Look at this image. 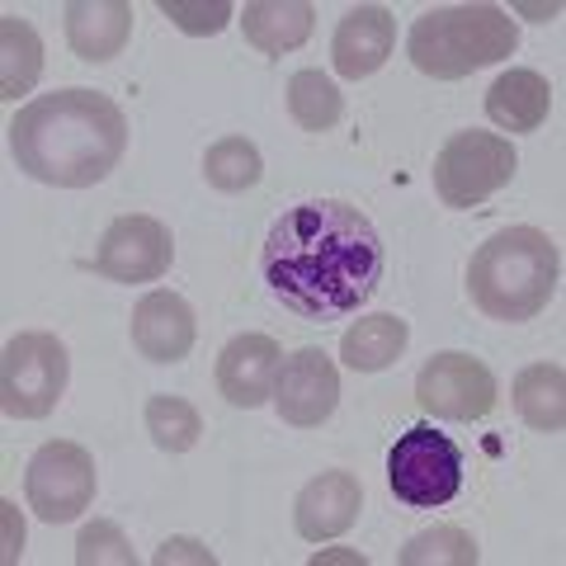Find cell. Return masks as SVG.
I'll return each mask as SVG.
<instances>
[{"label":"cell","instance_id":"obj_1","mask_svg":"<svg viewBox=\"0 0 566 566\" xmlns=\"http://www.w3.org/2000/svg\"><path fill=\"white\" fill-rule=\"evenodd\" d=\"M382 241L364 208L312 199L289 208L260 245V279L270 297L303 322H345L382 283Z\"/></svg>","mask_w":566,"mask_h":566},{"label":"cell","instance_id":"obj_2","mask_svg":"<svg viewBox=\"0 0 566 566\" xmlns=\"http://www.w3.org/2000/svg\"><path fill=\"white\" fill-rule=\"evenodd\" d=\"M10 151L29 180L85 189L123 161L128 118L109 95L71 85V91L24 104L20 118L10 123Z\"/></svg>","mask_w":566,"mask_h":566},{"label":"cell","instance_id":"obj_3","mask_svg":"<svg viewBox=\"0 0 566 566\" xmlns=\"http://www.w3.org/2000/svg\"><path fill=\"white\" fill-rule=\"evenodd\" d=\"M562 279L557 241L538 227H505L468 264L472 307L491 322H534Z\"/></svg>","mask_w":566,"mask_h":566},{"label":"cell","instance_id":"obj_4","mask_svg":"<svg viewBox=\"0 0 566 566\" xmlns=\"http://www.w3.org/2000/svg\"><path fill=\"white\" fill-rule=\"evenodd\" d=\"M520 48V29L501 6H439L411 24L406 57L434 81H463Z\"/></svg>","mask_w":566,"mask_h":566},{"label":"cell","instance_id":"obj_5","mask_svg":"<svg viewBox=\"0 0 566 566\" xmlns=\"http://www.w3.org/2000/svg\"><path fill=\"white\" fill-rule=\"evenodd\" d=\"M66 345L52 331L14 335L0 354V411L10 420H43L66 392Z\"/></svg>","mask_w":566,"mask_h":566},{"label":"cell","instance_id":"obj_6","mask_svg":"<svg viewBox=\"0 0 566 566\" xmlns=\"http://www.w3.org/2000/svg\"><path fill=\"white\" fill-rule=\"evenodd\" d=\"M387 482H392V495L401 505L439 510L463 486V449L449 434H439L434 424H416L387 453Z\"/></svg>","mask_w":566,"mask_h":566},{"label":"cell","instance_id":"obj_7","mask_svg":"<svg viewBox=\"0 0 566 566\" xmlns=\"http://www.w3.org/2000/svg\"><path fill=\"white\" fill-rule=\"evenodd\" d=\"M520 156L510 137L495 133H453L434 156V193L444 208H476L491 193H501L515 180Z\"/></svg>","mask_w":566,"mask_h":566},{"label":"cell","instance_id":"obj_8","mask_svg":"<svg viewBox=\"0 0 566 566\" xmlns=\"http://www.w3.org/2000/svg\"><path fill=\"white\" fill-rule=\"evenodd\" d=\"M29 505L43 524H66L95 501V458L91 449L71 444V439H52L29 458L24 476Z\"/></svg>","mask_w":566,"mask_h":566},{"label":"cell","instance_id":"obj_9","mask_svg":"<svg viewBox=\"0 0 566 566\" xmlns=\"http://www.w3.org/2000/svg\"><path fill=\"white\" fill-rule=\"evenodd\" d=\"M416 401L434 420H482L495 406V378L472 354H434L416 378Z\"/></svg>","mask_w":566,"mask_h":566},{"label":"cell","instance_id":"obj_10","mask_svg":"<svg viewBox=\"0 0 566 566\" xmlns=\"http://www.w3.org/2000/svg\"><path fill=\"white\" fill-rule=\"evenodd\" d=\"M170 260H175L170 227L161 218H147V212H128V218L109 222L95 270L114 283H151L170 270Z\"/></svg>","mask_w":566,"mask_h":566},{"label":"cell","instance_id":"obj_11","mask_svg":"<svg viewBox=\"0 0 566 566\" xmlns=\"http://www.w3.org/2000/svg\"><path fill=\"white\" fill-rule=\"evenodd\" d=\"M335 401H340V374H335L331 354L326 349H297L279 364V378H274V406L279 416L297 424V430H312V424L331 420Z\"/></svg>","mask_w":566,"mask_h":566},{"label":"cell","instance_id":"obj_12","mask_svg":"<svg viewBox=\"0 0 566 566\" xmlns=\"http://www.w3.org/2000/svg\"><path fill=\"white\" fill-rule=\"evenodd\" d=\"M283 349L270 335H237L218 359V392L237 406V411H255L274 397V378H279Z\"/></svg>","mask_w":566,"mask_h":566},{"label":"cell","instance_id":"obj_13","mask_svg":"<svg viewBox=\"0 0 566 566\" xmlns=\"http://www.w3.org/2000/svg\"><path fill=\"white\" fill-rule=\"evenodd\" d=\"M193 307L180 293H147L133 307V345L151 364H180L193 349Z\"/></svg>","mask_w":566,"mask_h":566},{"label":"cell","instance_id":"obj_14","mask_svg":"<svg viewBox=\"0 0 566 566\" xmlns=\"http://www.w3.org/2000/svg\"><path fill=\"white\" fill-rule=\"evenodd\" d=\"M359 505H364V491L349 472H322L297 491V505H293V520H297V534L307 543H322V538H340L345 528L359 520Z\"/></svg>","mask_w":566,"mask_h":566},{"label":"cell","instance_id":"obj_15","mask_svg":"<svg viewBox=\"0 0 566 566\" xmlns=\"http://www.w3.org/2000/svg\"><path fill=\"white\" fill-rule=\"evenodd\" d=\"M392 14L382 6H354L340 29H335V43H331V57H335V71L349 81H364L392 57Z\"/></svg>","mask_w":566,"mask_h":566},{"label":"cell","instance_id":"obj_16","mask_svg":"<svg viewBox=\"0 0 566 566\" xmlns=\"http://www.w3.org/2000/svg\"><path fill=\"white\" fill-rule=\"evenodd\" d=\"M133 33L128 0H76L66 6V43L81 62H109Z\"/></svg>","mask_w":566,"mask_h":566},{"label":"cell","instance_id":"obj_17","mask_svg":"<svg viewBox=\"0 0 566 566\" xmlns=\"http://www.w3.org/2000/svg\"><path fill=\"white\" fill-rule=\"evenodd\" d=\"M312 24H316V10L307 0H255V6H245V14H241L245 43L270 52V57L303 48L312 39Z\"/></svg>","mask_w":566,"mask_h":566},{"label":"cell","instance_id":"obj_18","mask_svg":"<svg viewBox=\"0 0 566 566\" xmlns=\"http://www.w3.org/2000/svg\"><path fill=\"white\" fill-rule=\"evenodd\" d=\"M547 109H553V85H547L538 71H505L486 91V114L495 128H505V133L543 128Z\"/></svg>","mask_w":566,"mask_h":566},{"label":"cell","instance_id":"obj_19","mask_svg":"<svg viewBox=\"0 0 566 566\" xmlns=\"http://www.w3.org/2000/svg\"><path fill=\"white\" fill-rule=\"evenodd\" d=\"M406 340H411V326L401 316H364L340 335V359L354 374H382L406 354Z\"/></svg>","mask_w":566,"mask_h":566},{"label":"cell","instance_id":"obj_20","mask_svg":"<svg viewBox=\"0 0 566 566\" xmlns=\"http://www.w3.org/2000/svg\"><path fill=\"white\" fill-rule=\"evenodd\" d=\"M39 71H43V39L20 14H0V99L29 95Z\"/></svg>","mask_w":566,"mask_h":566},{"label":"cell","instance_id":"obj_21","mask_svg":"<svg viewBox=\"0 0 566 566\" xmlns=\"http://www.w3.org/2000/svg\"><path fill=\"white\" fill-rule=\"evenodd\" d=\"M515 411L534 430L557 434L566 424V374L562 364H534L515 378Z\"/></svg>","mask_w":566,"mask_h":566},{"label":"cell","instance_id":"obj_22","mask_svg":"<svg viewBox=\"0 0 566 566\" xmlns=\"http://www.w3.org/2000/svg\"><path fill=\"white\" fill-rule=\"evenodd\" d=\"M289 114H293L297 128L326 133V128L340 123L345 99H340V91H335V81L322 76V71H297V76L289 81Z\"/></svg>","mask_w":566,"mask_h":566},{"label":"cell","instance_id":"obj_23","mask_svg":"<svg viewBox=\"0 0 566 566\" xmlns=\"http://www.w3.org/2000/svg\"><path fill=\"white\" fill-rule=\"evenodd\" d=\"M260 151H255V142H245V137H222V142H212L208 156H203V175H208V185L212 189H222V193H245V189H255L260 185Z\"/></svg>","mask_w":566,"mask_h":566},{"label":"cell","instance_id":"obj_24","mask_svg":"<svg viewBox=\"0 0 566 566\" xmlns=\"http://www.w3.org/2000/svg\"><path fill=\"white\" fill-rule=\"evenodd\" d=\"M147 434L156 439V449L189 453L203 434V416L193 411L185 397H151L147 401Z\"/></svg>","mask_w":566,"mask_h":566},{"label":"cell","instance_id":"obj_25","mask_svg":"<svg viewBox=\"0 0 566 566\" xmlns=\"http://www.w3.org/2000/svg\"><path fill=\"white\" fill-rule=\"evenodd\" d=\"M430 562H453V566H472L476 562V543L472 534H463L458 524H439L430 534H420L406 543L401 566H430Z\"/></svg>","mask_w":566,"mask_h":566},{"label":"cell","instance_id":"obj_26","mask_svg":"<svg viewBox=\"0 0 566 566\" xmlns=\"http://www.w3.org/2000/svg\"><path fill=\"white\" fill-rule=\"evenodd\" d=\"M76 562L81 566H99V562H114V566H133V543L123 538V528L109 520H95L81 528L76 538Z\"/></svg>","mask_w":566,"mask_h":566},{"label":"cell","instance_id":"obj_27","mask_svg":"<svg viewBox=\"0 0 566 566\" xmlns=\"http://www.w3.org/2000/svg\"><path fill=\"white\" fill-rule=\"evenodd\" d=\"M161 14L175 20V29L193 33V39H208V33H222L232 20V6L227 0H212V6H185V0H161Z\"/></svg>","mask_w":566,"mask_h":566},{"label":"cell","instance_id":"obj_28","mask_svg":"<svg viewBox=\"0 0 566 566\" xmlns=\"http://www.w3.org/2000/svg\"><path fill=\"white\" fill-rule=\"evenodd\" d=\"M170 562H208L212 566V553L199 547V543H189V538H175V543H166L161 553H156V566H170Z\"/></svg>","mask_w":566,"mask_h":566},{"label":"cell","instance_id":"obj_29","mask_svg":"<svg viewBox=\"0 0 566 566\" xmlns=\"http://www.w3.org/2000/svg\"><path fill=\"white\" fill-rule=\"evenodd\" d=\"M0 510H6V562H14V557H20V543H24V524L14 520V505L10 501L0 505Z\"/></svg>","mask_w":566,"mask_h":566}]
</instances>
